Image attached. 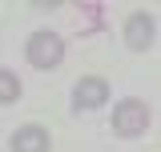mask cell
I'll return each instance as SVG.
<instances>
[{
  "label": "cell",
  "mask_w": 161,
  "mask_h": 152,
  "mask_svg": "<svg viewBox=\"0 0 161 152\" xmlns=\"http://www.w3.org/2000/svg\"><path fill=\"white\" fill-rule=\"evenodd\" d=\"M24 52H28V64L32 68H57L64 60V40L57 32H32L28 44H24Z\"/></svg>",
  "instance_id": "1"
},
{
  "label": "cell",
  "mask_w": 161,
  "mask_h": 152,
  "mask_svg": "<svg viewBox=\"0 0 161 152\" xmlns=\"http://www.w3.org/2000/svg\"><path fill=\"white\" fill-rule=\"evenodd\" d=\"M8 144H12V152H48L53 136H48V128H40V124H24V128L12 132Z\"/></svg>",
  "instance_id": "5"
},
{
  "label": "cell",
  "mask_w": 161,
  "mask_h": 152,
  "mask_svg": "<svg viewBox=\"0 0 161 152\" xmlns=\"http://www.w3.org/2000/svg\"><path fill=\"white\" fill-rule=\"evenodd\" d=\"M153 32H157V24L149 12H133V16L125 20V44L133 48V52H145L149 44H153Z\"/></svg>",
  "instance_id": "4"
},
{
  "label": "cell",
  "mask_w": 161,
  "mask_h": 152,
  "mask_svg": "<svg viewBox=\"0 0 161 152\" xmlns=\"http://www.w3.org/2000/svg\"><path fill=\"white\" fill-rule=\"evenodd\" d=\"M145 128H149V108H145L141 100H121L117 108H113V132L141 136Z\"/></svg>",
  "instance_id": "2"
},
{
  "label": "cell",
  "mask_w": 161,
  "mask_h": 152,
  "mask_svg": "<svg viewBox=\"0 0 161 152\" xmlns=\"http://www.w3.org/2000/svg\"><path fill=\"white\" fill-rule=\"evenodd\" d=\"M109 100V84L101 76H80L77 88H73V108L77 112H89V108H105Z\"/></svg>",
  "instance_id": "3"
},
{
  "label": "cell",
  "mask_w": 161,
  "mask_h": 152,
  "mask_svg": "<svg viewBox=\"0 0 161 152\" xmlns=\"http://www.w3.org/2000/svg\"><path fill=\"white\" fill-rule=\"evenodd\" d=\"M20 96V80H16V72H4L0 68V104H12Z\"/></svg>",
  "instance_id": "6"
}]
</instances>
